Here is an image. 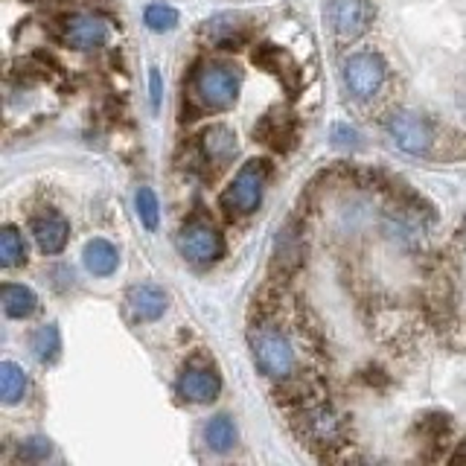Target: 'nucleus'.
Instances as JSON below:
<instances>
[{
  "mask_svg": "<svg viewBox=\"0 0 466 466\" xmlns=\"http://www.w3.org/2000/svg\"><path fill=\"white\" fill-rule=\"evenodd\" d=\"M271 178V164L266 157H251L248 164L239 167V172L233 175V181L225 187L222 193V208L228 213L248 216L259 208L262 196H266V187Z\"/></svg>",
  "mask_w": 466,
  "mask_h": 466,
  "instance_id": "obj_1",
  "label": "nucleus"
},
{
  "mask_svg": "<svg viewBox=\"0 0 466 466\" xmlns=\"http://www.w3.org/2000/svg\"><path fill=\"white\" fill-rule=\"evenodd\" d=\"M251 353L257 368L268 379H289L295 370V347L277 327H259L251 332Z\"/></svg>",
  "mask_w": 466,
  "mask_h": 466,
  "instance_id": "obj_2",
  "label": "nucleus"
},
{
  "mask_svg": "<svg viewBox=\"0 0 466 466\" xmlns=\"http://www.w3.org/2000/svg\"><path fill=\"white\" fill-rule=\"evenodd\" d=\"M239 85H242V76L237 73V67L204 65L201 70H196V76H193V94L204 108L225 111L237 102Z\"/></svg>",
  "mask_w": 466,
  "mask_h": 466,
  "instance_id": "obj_3",
  "label": "nucleus"
},
{
  "mask_svg": "<svg viewBox=\"0 0 466 466\" xmlns=\"http://www.w3.org/2000/svg\"><path fill=\"white\" fill-rule=\"evenodd\" d=\"M175 245H178V251L187 262H193V266H213V262L225 254V239L222 233H218L213 225L201 222V218H193V222H187L178 237H175Z\"/></svg>",
  "mask_w": 466,
  "mask_h": 466,
  "instance_id": "obj_4",
  "label": "nucleus"
},
{
  "mask_svg": "<svg viewBox=\"0 0 466 466\" xmlns=\"http://www.w3.org/2000/svg\"><path fill=\"white\" fill-rule=\"evenodd\" d=\"M385 73L388 67L382 62V56H376V53H353L341 67L347 91L356 99H370L379 87H382Z\"/></svg>",
  "mask_w": 466,
  "mask_h": 466,
  "instance_id": "obj_5",
  "label": "nucleus"
},
{
  "mask_svg": "<svg viewBox=\"0 0 466 466\" xmlns=\"http://www.w3.org/2000/svg\"><path fill=\"white\" fill-rule=\"evenodd\" d=\"M388 137L393 140V146L408 155H426L434 143L431 126L422 120L420 114L411 111H397L388 120Z\"/></svg>",
  "mask_w": 466,
  "mask_h": 466,
  "instance_id": "obj_6",
  "label": "nucleus"
},
{
  "mask_svg": "<svg viewBox=\"0 0 466 466\" xmlns=\"http://www.w3.org/2000/svg\"><path fill=\"white\" fill-rule=\"evenodd\" d=\"M329 21L335 35L344 41H356L373 24L370 0H329Z\"/></svg>",
  "mask_w": 466,
  "mask_h": 466,
  "instance_id": "obj_7",
  "label": "nucleus"
},
{
  "mask_svg": "<svg viewBox=\"0 0 466 466\" xmlns=\"http://www.w3.org/2000/svg\"><path fill=\"white\" fill-rule=\"evenodd\" d=\"M178 393L187 402H213L218 393H222V379L213 373L210 368H198V364H187L178 376Z\"/></svg>",
  "mask_w": 466,
  "mask_h": 466,
  "instance_id": "obj_8",
  "label": "nucleus"
},
{
  "mask_svg": "<svg viewBox=\"0 0 466 466\" xmlns=\"http://www.w3.org/2000/svg\"><path fill=\"white\" fill-rule=\"evenodd\" d=\"M65 41L73 50H99L108 41V26L94 15H73L65 21Z\"/></svg>",
  "mask_w": 466,
  "mask_h": 466,
  "instance_id": "obj_9",
  "label": "nucleus"
},
{
  "mask_svg": "<svg viewBox=\"0 0 466 466\" xmlns=\"http://www.w3.org/2000/svg\"><path fill=\"white\" fill-rule=\"evenodd\" d=\"M303 437L315 446H327V443H335L341 441L344 434V426L335 411H329V408L318 405V408H309V411H303Z\"/></svg>",
  "mask_w": 466,
  "mask_h": 466,
  "instance_id": "obj_10",
  "label": "nucleus"
},
{
  "mask_svg": "<svg viewBox=\"0 0 466 466\" xmlns=\"http://www.w3.org/2000/svg\"><path fill=\"white\" fill-rule=\"evenodd\" d=\"M254 137L259 143L271 146L277 152H286L295 146V137H298V126L291 120V114H283V111H271L259 120V126L254 128Z\"/></svg>",
  "mask_w": 466,
  "mask_h": 466,
  "instance_id": "obj_11",
  "label": "nucleus"
},
{
  "mask_svg": "<svg viewBox=\"0 0 466 466\" xmlns=\"http://www.w3.org/2000/svg\"><path fill=\"white\" fill-rule=\"evenodd\" d=\"M126 303H128V312L135 320H157L167 312V295H164V289L155 283L131 286L126 295Z\"/></svg>",
  "mask_w": 466,
  "mask_h": 466,
  "instance_id": "obj_12",
  "label": "nucleus"
},
{
  "mask_svg": "<svg viewBox=\"0 0 466 466\" xmlns=\"http://www.w3.org/2000/svg\"><path fill=\"white\" fill-rule=\"evenodd\" d=\"M198 143H201L204 160H210V164L218 167V169H222L225 164H230L233 155H237V149H239L237 135H233V128H228V126H210V128H204Z\"/></svg>",
  "mask_w": 466,
  "mask_h": 466,
  "instance_id": "obj_13",
  "label": "nucleus"
},
{
  "mask_svg": "<svg viewBox=\"0 0 466 466\" xmlns=\"http://www.w3.org/2000/svg\"><path fill=\"white\" fill-rule=\"evenodd\" d=\"M33 237L44 254H58L65 251V245L70 239V225L58 213H41L33 218Z\"/></svg>",
  "mask_w": 466,
  "mask_h": 466,
  "instance_id": "obj_14",
  "label": "nucleus"
},
{
  "mask_svg": "<svg viewBox=\"0 0 466 466\" xmlns=\"http://www.w3.org/2000/svg\"><path fill=\"white\" fill-rule=\"evenodd\" d=\"M82 262L94 277H111L116 271V266H120V254H116V248L108 239L96 237V239H91L85 245Z\"/></svg>",
  "mask_w": 466,
  "mask_h": 466,
  "instance_id": "obj_15",
  "label": "nucleus"
},
{
  "mask_svg": "<svg viewBox=\"0 0 466 466\" xmlns=\"http://www.w3.org/2000/svg\"><path fill=\"white\" fill-rule=\"evenodd\" d=\"M0 298H4V312L9 318H29L38 309L35 291L21 286V283H6L4 291H0Z\"/></svg>",
  "mask_w": 466,
  "mask_h": 466,
  "instance_id": "obj_16",
  "label": "nucleus"
},
{
  "mask_svg": "<svg viewBox=\"0 0 466 466\" xmlns=\"http://www.w3.org/2000/svg\"><path fill=\"white\" fill-rule=\"evenodd\" d=\"M26 397V373L21 364L4 361L0 364V400L4 405H15Z\"/></svg>",
  "mask_w": 466,
  "mask_h": 466,
  "instance_id": "obj_17",
  "label": "nucleus"
},
{
  "mask_svg": "<svg viewBox=\"0 0 466 466\" xmlns=\"http://www.w3.org/2000/svg\"><path fill=\"white\" fill-rule=\"evenodd\" d=\"M29 347H33V356L41 364H53L58 359V353H62V332H58L56 324H44L33 332Z\"/></svg>",
  "mask_w": 466,
  "mask_h": 466,
  "instance_id": "obj_18",
  "label": "nucleus"
},
{
  "mask_svg": "<svg viewBox=\"0 0 466 466\" xmlns=\"http://www.w3.org/2000/svg\"><path fill=\"white\" fill-rule=\"evenodd\" d=\"M204 441H208L213 451H230L237 446V426H233V420L228 414L213 417L208 426H204Z\"/></svg>",
  "mask_w": 466,
  "mask_h": 466,
  "instance_id": "obj_19",
  "label": "nucleus"
},
{
  "mask_svg": "<svg viewBox=\"0 0 466 466\" xmlns=\"http://www.w3.org/2000/svg\"><path fill=\"white\" fill-rule=\"evenodd\" d=\"M24 259H26L24 237L12 225H6L4 230H0V266L15 268V266H21Z\"/></svg>",
  "mask_w": 466,
  "mask_h": 466,
  "instance_id": "obj_20",
  "label": "nucleus"
},
{
  "mask_svg": "<svg viewBox=\"0 0 466 466\" xmlns=\"http://www.w3.org/2000/svg\"><path fill=\"white\" fill-rule=\"evenodd\" d=\"M143 21L152 33H169V29L178 26V9L169 4H152V6H146Z\"/></svg>",
  "mask_w": 466,
  "mask_h": 466,
  "instance_id": "obj_21",
  "label": "nucleus"
},
{
  "mask_svg": "<svg viewBox=\"0 0 466 466\" xmlns=\"http://www.w3.org/2000/svg\"><path fill=\"white\" fill-rule=\"evenodd\" d=\"M135 204H137V216H140V222H143L146 228H149V230H155V228H157V216H160L157 196L152 193L149 187H140V189H137Z\"/></svg>",
  "mask_w": 466,
  "mask_h": 466,
  "instance_id": "obj_22",
  "label": "nucleus"
},
{
  "mask_svg": "<svg viewBox=\"0 0 466 466\" xmlns=\"http://www.w3.org/2000/svg\"><path fill=\"white\" fill-rule=\"evenodd\" d=\"M21 458L26 463H41V461H47L50 458V451H53V443L47 441V437H29V441L21 443Z\"/></svg>",
  "mask_w": 466,
  "mask_h": 466,
  "instance_id": "obj_23",
  "label": "nucleus"
},
{
  "mask_svg": "<svg viewBox=\"0 0 466 466\" xmlns=\"http://www.w3.org/2000/svg\"><path fill=\"white\" fill-rule=\"evenodd\" d=\"M160 91H164V82H160V73L152 67L149 70V94H152V108H160Z\"/></svg>",
  "mask_w": 466,
  "mask_h": 466,
  "instance_id": "obj_24",
  "label": "nucleus"
},
{
  "mask_svg": "<svg viewBox=\"0 0 466 466\" xmlns=\"http://www.w3.org/2000/svg\"><path fill=\"white\" fill-rule=\"evenodd\" d=\"M332 137H335V143H339V146H353L359 135H356L353 128H347V126H339V128L332 131Z\"/></svg>",
  "mask_w": 466,
  "mask_h": 466,
  "instance_id": "obj_25",
  "label": "nucleus"
}]
</instances>
